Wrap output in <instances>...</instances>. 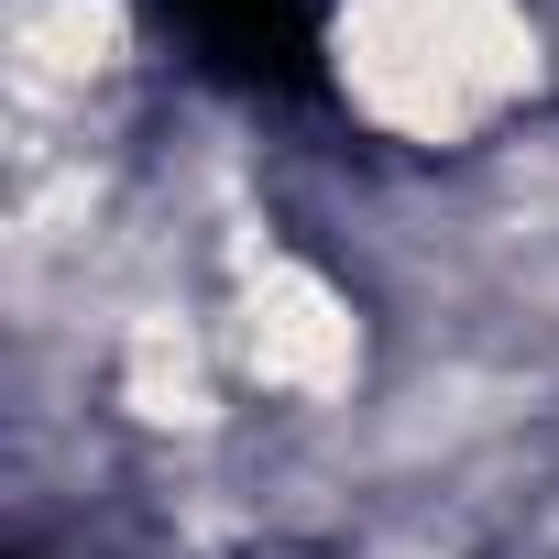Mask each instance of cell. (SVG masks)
<instances>
[{"label":"cell","mask_w":559,"mask_h":559,"mask_svg":"<svg viewBox=\"0 0 559 559\" xmlns=\"http://www.w3.org/2000/svg\"><path fill=\"white\" fill-rule=\"evenodd\" d=\"M341 88L406 154H504V121L548 88L537 0H341Z\"/></svg>","instance_id":"cell-1"}]
</instances>
